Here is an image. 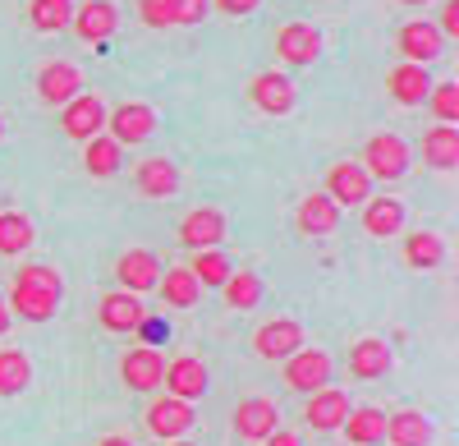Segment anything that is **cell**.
<instances>
[{
    "label": "cell",
    "mask_w": 459,
    "mask_h": 446,
    "mask_svg": "<svg viewBox=\"0 0 459 446\" xmlns=\"http://www.w3.org/2000/svg\"><path fill=\"white\" fill-rule=\"evenodd\" d=\"M152 134H157V110H152L147 101H125L106 110V138L120 143V147H138L147 143Z\"/></svg>",
    "instance_id": "obj_2"
},
{
    "label": "cell",
    "mask_w": 459,
    "mask_h": 446,
    "mask_svg": "<svg viewBox=\"0 0 459 446\" xmlns=\"http://www.w3.org/2000/svg\"><path fill=\"white\" fill-rule=\"evenodd\" d=\"M225 240V212L221 207H194L179 221V244L188 253H203V249H221Z\"/></svg>",
    "instance_id": "obj_8"
},
{
    "label": "cell",
    "mask_w": 459,
    "mask_h": 446,
    "mask_svg": "<svg viewBox=\"0 0 459 446\" xmlns=\"http://www.w3.org/2000/svg\"><path fill=\"white\" fill-rule=\"evenodd\" d=\"M147 318V309H143V300L138 294H129V290H110V294H101V304H97V322L106 327V331H138V322Z\"/></svg>",
    "instance_id": "obj_18"
},
{
    "label": "cell",
    "mask_w": 459,
    "mask_h": 446,
    "mask_svg": "<svg viewBox=\"0 0 459 446\" xmlns=\"http://www.w3.org/2000/svg\"><path fill=\"white\" fill-rule=\"evenodd\" d=\"M32 221L23 216V212H0V253L5 258H19V253H28L32 249Z\"/></svg>",
    "instance_id": "obj_33"
},
{
    "label": "cell",
    "mask_w": 459,
    "mask_h": 446,
    "mask_svg": "<svg viewBox=\"0 0 459 446\" xmlns=\"http://www.w3.org/2000/svg\"><path fill=\"white\" fill-rule=\"evenodd\" d=\"M0 138H5V116H0Z\"/></svg>",
    "instance_id": "obj_48"
},
{
    "label": "cell",
    "mask_w": 459,
    "mask_h": 446,
    "mask_svg": "<svg viewBox=\"0 0 459 446\" xmlns=\"http://www.w3.org/2000/svg\"><path fill=\"white\" fill-rule=\"evenodd\" d=\"M120 162H125V147L110 143L106 134H97L92 143H83V166H88L92 179H110L115 171H120Z\"/></svg>",
    "instance_id": "obj_30"
},
{
    "label": "cell",
    "mask_w": 459,
    "mask_h": 446,
    "mask_svg": "<svg viewBox=\"0 0 459 446\" xmlns=\"http://www.w3.org/2000/svg\"><path fill=\"white\" fill-rule=\"evenodd\" d=\"M437 32H441V37H459V0H446V5H441Z\"/></svg>",
    "instance_id": "obj_42"
},
{
    "label": "cell",
    "mask_w": 459,
    "mask_h": 446,
    "mask_svg": "<svg viewBox=\"0 0 459 446\" xmlns=\"http://www.w3.org/2000/svg\"><path fill=\"white\" fill-rule=\"evenodd\" d=\"M276 56H281L290 69L313 65V60L322 56V32H317L313 23H285V28L276 32Z\"/></svg>",
    "instance_id": "obj_15"
},
{
    "label": "cell",
    "mask_w": 459,
    "mask_h": 446,
    "mask_svg": "<svg viewBox=\"0 0 459 446\" xmlns=\"http://www.w3.org/2000/svg\"><path fill=\"white\" fill-rule=\"evenodd\" d=\"M428 106H432V116L441 120V125H455L459 120V83H432L428 88Z\"/></svg>",
    "instance_id": "obj_38"
},
{
    "label": "cell",
    "mask_w": 459,
    "mask_h": 446,
    "mask_svg": "<svg viewBox=\"0 0 459 446\" xmlns=\"http://www.w3.org/2000/svg\"><path fill=\"white\" fill-rule=\"evenodd\" d=\"M428 88H432V74H428L423 65L400 60V65L386 69V92H391L400 106H423V101H428Z\"/></svg>",
    "instance_id": "obj_20"
},
{
    "label": "cell",
    "mask_w": 459,
    "mask_h": 446,
    "mask_svg": "<svg viewBox=\"0 0 459 446\" xmlns=\"http://www.w3.org/2000/svg\"><path fill=\"white\" fill-rule=\"evenodd\" d=\"M32 382V363L23 350H0V396H19Z\"/></svg>",
    "instance_id": "obj_37"
},
{
    "label": "cell",
    "mask_w": 459,
    "mask_h": 446,
    "mask_svg": "<svg viewBox=\"0 0 459 446\" xmlns=\"http://www.w3.org/2000/svg\"><path fill=\"white\" fill-rule=\"evenodd\" d=\"M423 162L437 171H455L459 166V129L455 125H432L423 134Z\"/></svg>",
    "instance_id": "obj_27"
},
{
    "label": "cell",
    "mask_w": 459,
    "mask_h": 446,
    "mask_svg": "<svg viewBox=\"0 0 459 446\" xmlns=\"http://www.w3.org/2000/svg\"><path fill=\"white\" fill-rule=\"evenodd\" d=\"M248 101L262 110V116H290V110L299 106V92H294V83L285 79V74L266 69L248 83Z\"/></svg>",
    "instance_id": "obj_10"
},
{
    "label": "cell",
    "mask_w": 459,
    "mask_h": 446,
    "mask_svg": "<svg viewBox=\"0 0 459 446\" xmlns=\"http://www.w3.org/2000/svg\"><path fill=\"white\" fill-rule=\"evenodd\" d=\"M138 19L147 28H170L175 23V10H170V0H138Z\"/></svg>",
    "instance_id": "obj_40"
},
{
    "label": "cell",
    "mask_w": 459,
    "mask_h": 446,
    "mask_svg": "<svg viewBox=\"0 0 459 446\" xmlns=\"http://www.w3.org/2000/svg\"><path fill=\"white\" fill-rule=\"evenodd\" d=\"M281 424V410H276V400H266V396H248L235 405V433L244 442H266L276 433Z\"/></svg>",
    "instance_id": "obj_14"
},
{
    "label": "cell",
    "mask_w": 459,
    "mask_h": 446,
    "mask_svg": "<svg viewBox=\"0 0 459 446\" xmlns=\"http://www.w3.org/2000/svg\"><path fill=\"white\" fill-rule=\"evenodd\" d=\"M10 322H14V318H10V309H5V294H0V337L10 331Z\"/></svg>",
    "instance_id": "obj_45"
},
{
    "label": "cell",
    "mask_w": 459,
    "mask_h": 446,
    "mask_svg": "<svg viewBox=\"0 0 459 446\" xmlns=\"http://www.w3.org/2000/svg\"><path fill=\"white\" fill-rule=\"evenodd\" d=\"M253 350H257V359H290V354H299L303 350V327L294 322V318H272V322H262L257 331H253Z\"/></svg>",
    "instance_id": "obj_6"
},
{
    "label": "cell",
    "mask_w": 459,
    "mask_h": 446,
    "mask_svg": "<svg viewBox=\"0 0 459 446\" xmlns=\"http://www.w3.org/2000/svg\"><path fill=\"white\" fill-rule=\"evenodd\" d=\"M335 207H363L372 198V179L359 162H335L326 171V189H322Z\"/></svg>",
    "instance_id": "obj_5"
},
{
    "label": "cell",
    "mask_w": 459,
    "mask_h": 446,
    "mask_svg": "<svg viewBox=\"0 0 459 446\" xmlns=\"http://www.w3.org/2000/svg\"><path fill=\"white\" fill-rule=\"evenodd\" d=\"M188 428H194V410L175 396H161L147 405V433L152 437H166V442H179Z\"/></svg>",
    "instance_id": "obj_19"
},
{
    "label": "cell",
    "mask_w": 459,
    "mask_h": 446,
    "mask_svg": "<svg viewBox=\"0 0 459 446\" xmlns=\"http://www.w3.org/2000/svg\"><path fill=\"white\" fill-rule=\"evenodd\" d=\"M400 5H428V0H400Z\"/></svg>",
    "instance_id": "obj_47"
},
{
    "label": "cell",
    "mask_w": 459,
    "mask_h": 446,
    "mask_svg": "<svg viewBox=\"0 0 459 446\" xmlns=\"http://www.w3.org/2000/svg\"><path fill=\"white\" fill-rule=\"evenodd\" d=\"M391 345L386 341H377V337H363L354 350H350V373L354 378H363V382H372V378H386L391 373Z\"/></svg>",
    "instance_id": "obj_24"
},
{
    "label": "cell",
    "mask_w": 459,
    "mask_h": 446,
    "mask_svg": "<svg viewBox=\"0 0 459 446\" xmlns=\"http://www.w3.org/2000/svg\"><path fill=\"white\" fill-rule=\"evenodd\" d=\"M97 446H134V442H129V437H120V433H110V437H101Z\"/></svg>",
    "instance_id": "obj_46"
},
{
    "label": "cell",
    "mask_w": 459,
    "mask_h": 446,
    "mask_svg": "<svg viewBox=\"0 0 459 446\" xmlns=\"http://www.w3.org/2000/svg\"><path fill=\"white\" fill-rule=\"evenodd\" d=\"M386 442L391 446H428L432 442V419L418 415V410L386 415Z\"/></svg>",
    "instance_id": "obj_28"
},
{
    "label": "cell",
    "mask_w": 459,
    "mask_h": 446,
    "mask_svg": "<svg viewBox=\"0 0 459 446\" xmlns=\"http://www.w3.org/2000/svg\"><path fill=\"white\" fill-rule=\"evenodd\" d=\"M166 396H175V400H198L203 391H207V363L203 359H194V354H179V359H170L166 363Z\"/></svg>",
    "instance_id": "obj_16"
},
{
    "label": "cell",
    "mask_w": 459,
    "mask_h": 446,
    "mask_svg": "<svg viewBox=\"0 0 459 446\" xmlns=\"http://www.w3.org/2000/svg\"><path fill=\"white\" fill-rule=\"evenodd\" d=\"M257 446H303V442H299V433H285V428H276L272 437H266V442H257Z\"/></svg>",
    "instance_id": "obj_44"
},
{
    "label": "cell",
    "mask_w": 459,
    "mask_h": 446,
    "mask_svg": "<svg viewBox=\"0 0 459 446\" xmlns=\"http://www.w3.org/2000/svg\"><path fill=\"white\" fill-rule=\"evenodd\" d=\"M395 51H400V60H409V65H432L441 51H446V37L437 32V23H428V19H413V23H404L400 32H395Z\"/></svg>",
    "instance_id": "obj_7"
},
{
    "label": "cell",
    "mask_w": 459,
    "mask_h": 446,
    "mask_svg": "<svg viewBox=\"0 0 459 446\" xmlns=\"http://www.w3.org/2000/svg\"><path fill=\"white\" fill-rule=\"evenodd\" d=\"M134 184H138L143 198H170L179 189V166L170 157H147V162H138Z\"/></svg>",
    "instance_id": "obj_22"
},
{
    "label": "cell",
    "mask_w": 459,
    "mask_h": 446,
    "mask_svg": "<svg viewBox=\"0 0 459 446\" xmlns=\"http://www.w3.org/2000/svg\"><path fill=\"white\" fill-rule=\"evenodd\" d=\"M56 304L60 300H47V294H37V290H10V300H5V309H10V318L19 313L23 322H51L56 318Z\"/></svg>",
    "instance_id": "obj_34"
},
{
    "label": "cell",
    "mask_w": 459,
    "mask_h": 446,
    "mask_svg": "<svg viewBox=\"0 0 459 446\" xmlns=\"http://www.w3.org/2000/svg\"><path fill=\"white\" fill-rule=\"evenodd\" d=\"M83 92V74L79 65L69 60H47L42 69H37V97H42L47 106H65Z\"/></svg>",
    "instance_id": "obj_9"
},
{
    "label": "cell",
    "mask_w": 459,
    "mask_h": 446,
    "mask_svg": "<svg viewBox=\"0 0 459 446\" xmlns=\"http://www.w3.org/2000/svg\"><path fill=\"white\" fill-rule=\"evenodd\" d=\"M340 428H344V437H350V446H377L381 437H386V415L363 405V410H350V419H344Z\"/></svg>",
    "instance_id": "obj_29"
},
{
    "label": "cell",
    "mask_w": 459,
    "mask_h": 446,
    "mask_svg": "<svg viewBox=\"0 0 459 446\" xmlns=\"http://www.w3.org/2000/svg\"><path fill=\"white\" fill-rule=\"evenodd\" d=\"M350 396H344L340 387H322V391H313L308 396V410H303V419H308L317 433H331V428H340L344 419H350Z\"/></svg>",
    "instance_id": "obj_21"
},
{
    "label": "cell",
    "mask_w": 459,
    "mask_h": 446,
    "mask_svg": "<svg viewBox=\"0 0 459 446\" xmlns=\"http://www.w3.org/2000/svg\"><path fill=\"white\" fill-rule=\"evenodd\" d=\"M69 28L79 32V42L101 47V42H110V37H115V28H120V10H115L110 0H88V5L74 10Z\"/></svg>",
    "instance_id": "obj_11"
},
{
    "label": "cell",
    "mask_w": 459,
    "mask_h": 446,
    "mask_svg": "<svg viewBox=\"0 0 459 446\" xmlns=\"http://www.w3.org/2000/svg\"><path fill=\"white\" fill-rule=\"evenodd\" d=\"M170 10H175V23L170 28H194V23L207 19L212 0H170Z\"/></svg>",
    "instance_id": "obj_39"
},
{
    "label": "cell",
    "mask_w": 459,
    "mask_h": 446,
    "mask_svg": "<svg viewBox=\"0 0 459 446\" xmlns=\"http://www.w3.org/2000/svg\"><path fill=\"white\" fill-rule=\"evenodd\" d=\"M138 331H143V341L152 345V341H161V337H166V322H161V318H143Z\"/></svg>",
    "instance_id": "obj_43"
},
{
    "label": "cell",
    "mask_w": 459,
    "mask_h": 446,
    "mask_svg": "<svg viewBox=\"0 0 459 446\" xmlns=\"http://www.w3.org/2000/svg\"><path fill=\"white\" fill-rule=\"evenodd\" d=\"M166 446H188V442H166Z\"/></svg>",
    "instance_id": "obj_49"
},
{
    "label": "cell",
    "mask_w": 459,
    "mask_h": 446,
    "mask_svg": "<svg viewBox=\"0 0 459 446\" xmlns=\"http://www.w3.org/2000/svg\"><path fill=\"white\" fill-rule=\"evenodd\" d=\"M14 285H19V290H37V294H47V300H60V294H65V276H60L56 267H47V263L19 267Z\"/></svg>",
    "instance_id": "obj_36"
},
{
    "label": "cell",
    "mask_w": 459,
    "mask_h": 446,
    "mask_svg": "<svg viewBox=\"0 0 459 446\" xmlns=\"http://www.w3.org/2000/svg\"><path fill=\"white\" fill-rule=\"evenodd\" d=\"M363 231L377 235V240H386V235H400L404 231V203L391 198V194H377L363 203Z\"/></svg>",
    "instance_id": "obj_23"
},
{
    "label": "cell",
    "mask_w": 459,
    "mask_h": 446,
    "mask_svg": "<svg viewBox=\"0 0 459 446\" xmlns=\"http://www.w3.org/2000/svg\"><path fill=\"white\" fill-rule=\"evenodd\" d=\"M184 267L194 272V281H198L203 290H221V285H225V276L235 272V267H230V258H225L221 249H203V253H194Z\"/></svg>",
    "instance_id": "obj_31"
},
{
    "label": "cell",
    "mask_w": 459,
    "mask_h": 446,
    "mask_svg": "<svg viewBox=\"0 0 459 446\" xmlns=\"http://www.w3.org/2000/svg\"><path fill=\"white\" fill-rule=\"evenodd\" d=\"M285 387L290 391H299V396H313V391H322L326 382H331V354L326 350H308L303 345L299 354H290L285 359Z\"/></svg>",
    "instance_id": "obj_4"
},
{
    "label": "cell",
    "mask_w": 459,
    "mask_h": 446,
    "mask_svg": "<svg viewBox=\"0 0 459 446\" xmlns=\"http://www.w3.org/2000/svg\"><path fill=\"white\" fill-rule=\"evenodd\" d=\"M157 294H161L166 309H194L203 300V285L194 281L188 267H166V276L157 281Z\"/></svg>",
    "instance_id": "obj_26"
},
{
    "label": "cell",
    "mask_w": 459,
    "mask_h": 446,
    "mask_svg": "<svg viewBox=\"0 0 459 446\" xmlns=\"http://www.w3.org/2000/svg\"><path fill=\"white\" fill-rule=\"evenodd\" d=\"M262 5V0H212V10H221V14H230V19H244V14H253Z\"/></svg>",
    "instance_id": "obj_41"
},
{
    "label": "cell",
    "mask_w": 459,
    "mask_h": 446,
    "mask_svg": "<svg viewBox=\"0 0 459 446\" xmlns=\"http://www.w3.org/2000/svg\"><path fill=\"white\" fill-rule=\"evenodd\" d=\"M409 143L400 138V134H372L368 143H363V157H359V166L368 171V179H381V184H395V179H404L409 175Z\"/></svg>",
    "instance_id": "obj_1"
},
{
    "label": "cell",
    "mask_w": 459,
    "mask_h": 446,
    "mask_svg": "<svg viewBox=\"0 0 459 446\" xmlns=\"http://www.w3.org/2000/svg\"><path fill=\"white\" fill-rule=\"evenodd\" d=\"M115 281H120V290H129V294L157 290V281H161L157 253H152V249H129V253H120V263H115Z\"/></svg>",
    "instance_id": "obj_12"
},
{
    "label": "cell",
    "mask_w": 459,
    "mask_h": 446,
    "mask_svg": "<svg viewBox=\"0 0 459 446\" xmlns=\"http://www.w3.org/2000/svg\"><path fill=\"white\" fill-rule=\"evenodd\" d=\"M221 294H225V304H230V309H239V313H244V309H257V304H262V276L239 267V272H230V276H225Z\"/></svg>",
    "instance_id": "obj_32"
},
{
    "label": "cell",
    "mask_w": 459,
    "mask_h": 446,
    "mask_svg": "<svg viewBox=\"0 0 459 446\" xmlns=\"http://www.w3.org/2000/svg\"><path fill=\"white\" fill-rule=\"evenodd\" d=\"M294 226H299V235L322 240V235H331V231L340 226V207H335L322 189H313L308 198H299V207H294Z\"/></svg>",
    "instance_id": "obj_17"
},
{
    "label": "cell",
    "mask_w": 459,
    "mask_h": 446,
    "mask_svg": "<svg viewBox=\"0 0 459 446\" xmlns=\"http://www.w3.org/2000/svg\"><path fill=\"white\" fill-rule=\"evenodd\" d=\"M120 378L129 382V391H157L161 378H166V359L157 345H134L125 359H120Z\"/></svg>",
    "instance_id": "obj_13"
},
{
    "label": "cell",
    "mask_w": 459,
    "mask_h": 446,
    "mask_svg": "<svg viewBox=\"0 0 459 446\" xmlns=\"http://www.w3.org/2000/svg\"><path fill=\"white\" fill-rule=\"evenodd\" d=\"M74 19V0H32L28 5V23L37 32H65Z\"/></svg>",
    "instance_id": "obj_35"
},
{
    "label": "cell",
    "mask_w": 459,
    "mask_h": 446,
    "mask_svg": "<svg viewBox=\"0 0 459 446\" xmlns=\"http://www.w3.org/2000/svg\"><path fill=\"white\" fill-rule=\"evenodd\" d=\"M60 129L74 143H92L97 134H106V101L97 92H79L74 101L60 106Z\"/></svg>",
    "instance_id": "obj_3"
},
{
    "label": "cell",
    "mask_w": 459,
    "mask_h": 446,
    "mask_svg": "<svg viewBox=\"0 0 459 446\" xmlns=\"http://www.w3.org/2000/svg\"><path fill=\"white\" fill-rule=\"evenodd\" d=\"M441 263H446V240H441L437 231H413V235H404V267L432 272V267H441Z\"/></svg>",
    "instance_id": "obj_25"
}]
</instances>
